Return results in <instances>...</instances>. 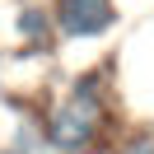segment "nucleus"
Here are the masks:
<instances>
[{"mask_svg":"<svg viewBox=\"0 0 154 154\" xmlns=\"http://www.w3.org/2000/svg\"><path fill=\"white\" fill-rule=\"evenodd\" d=\"M103 117H107V79L89 70L51 107V117L42 122V140L51 154H84L103 131Z\"/></svg>","mask_w":154,"mask_h":154,"instance_id":"f257e3e1","label":"nucleus"},{"mask_svg":"<svg viewBox=\"0 0 154 154\" xmlns=\"http://www.w3.org/2000/svg\"><path fill=\"white\" fill-rule=\"evenodd\" d=\"M47 14H51L56 38H66V42L103 38V33H112V23H117V5L112 0H51Z\"/></svg>","mask_w":154,"mask_h":154,"instance_id":"f03ea898","label":"nucleus"},{"mask_svg":"<svg viewBox=\"0 0 154 154\" xmlns=\"http://www.w3.org/2000/svg\"><path fill=\"white\" fill-rule=\"evenodd\" d=\"M14 33H19V42L28 51H47L51 47V38H56V28H51V14H47V5H19L14 10Z\"/></svg>","mask_w":154,"mask_h":154,"instance_id":"7ed1b4c3","label":"nucleus"},{"mask_svg":"<svg viewBox=\"0 0 154 154\" xmlns=\"http://www.w3.org/2000/svg\"><path fill=\"white\" fill-rule=\"evenodd\" d=\"M122 154H154V131H131Z\"/></svg>","mask_w":154,"mask_h":154,"instance_id":"20e7f679","label":"nucleus"},{"mask_svg":"<svg viewBox=\"0 0 154 154\" xmlns=\"http://www.w3.org/2000/svg\"><path fill=\"white\" fill-rule=\"evenodd\" d=\"M0 79H5V51H0Z\"/></svg>","mask_w":154,"mask_h":154,"instance_id":"39448f33","label":"nucleus"},{"mask_svg":"<svg viewBox=\"0 0 154 154\" xmlns=\"http://www.w3.org/2000/svg\"><path fill=\"white\" fill-rule=\"evenodd\" d=\"M0 154H19V149H10V145H0Z\"/></svg>","mask_w":154,"mask_h":154,"instance_id":"423d86ee","label":"nucleus"}]
</instances>
